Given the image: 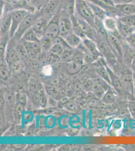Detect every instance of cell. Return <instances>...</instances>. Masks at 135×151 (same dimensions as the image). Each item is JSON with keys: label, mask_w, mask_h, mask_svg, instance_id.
I'll return each instance as SVG.
<instances>
[{"label": "cell", "mask_w": 135, "mask_h": 151, "mask_svg": "<svg viewBox=\"0 0 135 151\" xmlns=\"http://www.w3.org/2000/svg\"><path fill=\"white\" fill-rule=\"evenodd\" d=\"M75 15L87 21L94 27L95 16L87 0H75Z\"/></svg>", "instance_id": "obj_1"}, {"label": "cell", "mask_w": 135, "mask_h": 151, "mask_svg": "<svg viewBox=\"0 0 135 151\" xmlns=\"http://www.w3.org/2000/svg\"><path fill=\"white\" fill-rule=\"evenodd\" d=\"M40 16V11H37L33 13H30L19 25L13 37L16 38H21L28 30L32 27L35 22Z\"/></svg>", "instance_id": "obj_2"}, {"label": "cell", "mask_w": 135, "mask_h": 151, "mask_svg": "<svg viewBox=\"0 0 135 151\" xmlns=\"http://www.w3.org/2000/svg\"><path fill=\"white\" fill-rule=\"evenodd\" d=\"M30 13H31V12L24 9H15L11 11L12 23L10 31V37H13L19 25Z\"/></svg>", "instance_id": "obj_3"}, {"label": "cell", "mask_w": 135, "mask_h": 151, "mask_svg": "<svg viewBox=\"0 0 135 151\" xmlns=\"http://www.w3.org/2000/svg\"><path fill=\"white\" fill-rule=\"evenodd\" d=\"M59 9V8H58ZM60 10V9H59ZM60 18L59 21L60 35L62 37L65 38L70 33L73 32L72 21L70 16L60 10Z\"/></svg>", "instance_id": "obj_4"}, {"label": "cell", "mask_w": 135, "mask_h": 151, "mask_svg": "<svg viewBox=\"0 0 135 151\" xmlns=\"http://www.w3.org/2000/svg\"><path fill=\"white\" fill-rule=\"evenodd\" d=\"M60 18V12L59 9L56 13L50 19L46 28L45 35L50 37H55L60 35L59 21Z\"/></svg>", "instance_id": "obj_5"}, {"label": "cell", "mask_w": 135, "mask_h": 151, "mask_svg": "<svg viewBox=\"0 0 135 151\" xmlns=\"http://www.w3.org/2000/svg\"><path fill=\"white\" fill-rule=\"evenodd\" d=\"M11 23H12L11 11H1V35H10Z\"/></svg>", "instance_id": "obj_6"}, {"label": "cell", "mask_w": 135, "mask_h": 151, "mask_svg": "<svg viewBox=\"0 0 135 151\" xmlns=\"http://www.w3.org/2000/svg\"><path fill=\"white\" fill-rule=\"evenodd\" d=\"M50 20L49 18L41 15L38 18L33 25L32 28L40 38V40L45 35L46 28Z\"/></svg>", "instance_id": "obj_7"}, {"label": "cell", "mask_w": 135, "mask_h": 151, "mask_svg": "<svg viewBox=\"0 0 135 151\" xmlns=\"http://www.w3.org/2000/svg\"><path fill=\"white\" fill-rule=\"evenodd\" d=\"M82 43L89 52L97 56L101 55V53L98 49L97 43L95 41L85 37L82 39Z\"/></svg>", "instance_id": "obj_8"}, {"label": "cell", "mask_w": 135, "mask_h": 151, "mask_svg": "<svg viewBox=\"0 0 135 151\" xmlns=\"http://www.w3.org/2000/svg\"><path fill=\"white\" fill-rule=\"evenodd\" d=\"M121 79L125 90L128 92L129 93L132 94L133 93L134 90V81L132 74L125 73L122 75Z\"/></svg>", "instance_id": "obj_9"}, {"label": "cell", "mask_w": 135, "mask_h": 151, "mask_svg": "<svg viewBox=\"0 0 135 151\" xmlns=\"http://www.w3.org/2000/svg\"><path fill=\"white\" fill-rule=\"evenodd\" d=\"M26 42V49L31 57L38 56L41 52V45L40 41L38 42Z\"/></svg>", "instance_id": "obj_10"}, {"label": "cell", "mask_w": 135, "mask_h": 151, "mask_svg": "<svg viewBox=\"0 0 135 151\" xmlns=\"http://www.w3.org/2000/svg\"><path fill=\"white\" fill-rule=\"evenodd\" d=\"M67 43L71 48L78 47L82 43V39L74 32L70 33L65 38Z\"/></svg>", "instance_id": "obj_11"}, {"label": "cell", "mask_w": 135, "mask_h": 151, "mask_svg": "<svg viewBox=\"0 0 135 151\" xmlns=\"http://www.w3.org/2000/svg\"><path fill=\"white\" fill-rule=\"evenodd\" d=\"M103 25L108 32H112L118 30L117 19L108 16L103 21Z\"/></svg>", "instance_id": "obj_12"}, {"label": "cell", "mask_w": 135, "mask_h": 151, "mask_svg": "<svg viewBox=\"0 0 135 151\" xmlns=\"http://www.w3.org/2000/svg\"><path fill=\"white\" fill-rule=\"evenodd\" d=\"M117 27L118 30L124 38L128 37L134 31V28L123 23L121 21L117 19Z\"/></svg>", "instance_id": "obj_13"}, {"label": "cell", "mask_w": 135, "mask_h": 151, "mask_svg": "<svg viewBox=\"0 0 135 151\" xmlns=\"http://www.w3.org/2000/svg\"><path fill=\"white\" fill-rule=\"evenodd\" d=\"M87 1L95 17L98 18L99 19H101L103 21L107 16H108L107 12L104 10V9L99 7V6L93 3L92 2H89L88 1Z\"/></svg>", "instance_id": "obj_14"}, {"label": "cell", "mask_w": 135, "mask_h": 151, "mask_svg": "<svg viewBox=\"0 0 135 151\" xmlns=\"http://www.w3.org/2000/svg\"><path fill=\"white\" fill-rule=\"evenodd\" d=\"M116 7L121 12L123 15L135 14V3L116 5Z\"/></svg>", "instance_id": "obj_15"}, {"label": "cell", "mask_w": 135, "mask_h": 151, "mask_svg": "<svg viewBox=\"0 0 135 151\" xmlns=\"http://www.w3.org/2000/svg\"><path fill=\"white\" fill-rule=\"evenodd\" d=\"M70 17L72 21L73 30L74 32L80 36L82 39L86 37L85 35L84 34V32L82 30V28L81 27L78 21L76 16L74 14L73 15L71 16Z\"/></svg>", "instance_id": "obj_16"}, {"label": "cell", "mask_w": 135, "mask_h": 151, "mask_svg": "<svg viewBox=\"0 0 135 151\" xmlns=\"http://www.w3.org/2000/svg\"><path fill=\"white\" fill-rule=\"evenodd\" d=\"M24 41L27 42H38L40 41V38L35 32L32 28H30L24 33L21 38Z\"/></svg>", "instance_id": "obj_17"}, {"label": "cell", "mask_w": 135, "mask_h": 151, "mask_svg": "<svg viewBox=\"0 0 135 151\" xmlns=\"http://www.w3.org/2000/svg\"><path fill=\"white\" fill-rule=\"evenodd\" d=\"M116 96L115 95V93L113 90L110 88L107 91L105 92L104 95L103 96V101L104 103L106 104H111L114 102L116 100Z\"/></svg>", "instance_id": "obj_18"}, {"label": "cell", "mask_w": 135, "mask_h": 151, "mask_svg": "<svg viewBox=\"0 0 135 151\" xmlns=\"http://www.w3.org/2000/svg\"><path fill=\"white\" fill-rule=\"evenodd\" d=\"M117 19L132 27H135V14L122 16Z\"/></svg>", "instance_id": "obj_19"}, {"label": "cell", "mask_w": 135, "mask_h": 151, "mask_svg": "<svg viewBox=\"0 0 135 151\" xmlns=\"http://www.w3.org/2000/svg\"><path fill=\"white\" fill-rule=\"evenodd\" d=\"M110 76L111 78V84L115 89L118 90V91H123L125 90L121 79L118 78L116 76L113 75V74H112V75H110Z\"/></svg>", "instance_id": "obj_20"}, {"label": "cell", "mask_w": 135, "mask_h": 151, "mask_svg": "<svg viewBox=\"0 0 135 151\" xmlns=\"http://www.w3.org/2000/svg\"><path fill=\"white\" fill-rule=\"evenodd\" d=\"M33 101L36 104L43 106L46 103V99L43 94L40 93L39 92H36L33 97Z\"/></svg>", "instance_id": "obj_21"}, {"label": "cell", "mask_w": 135, "mask_h": 151, "mask_svg": "<svg viewBox=\"0 0 135 151\" xmlns=\"http://www.w3.org/2000/svg\"><path fill=\"white\" fill-rule=\"evenodd\" d=\"M92 90L94 93V94L98 98H103V96L106 92L105 90L97 82L93 83Z\"/></svg>", "instance_id": "obj_22"}, {"label": "cell", "mask_w": 135, "mask_h": 151, "mask_svg": "<svg viewBox=\"0 0 135 151\" xmlns=\"http://www.w3.org/2000/svg\"><path fill=\"white\" fill-rule=\"evenodd\" d=\"M97 74L99 77L103 80L106 81L109 84H111V78L110 73H108L106 69L104 67H101L97 70Z\"/></svg>", "instance_id": "obj_23"}, {"label": "cell", "mask_w": 135, "mask_h": 151, "mask_svg": "<svg viewBox=\"0 0 135 151\" xmlns=\"http://www.w3.org/2000/svg\"><path fill=\"white\" fill-rule=\"evenodd\" d=\"M64 48V47L59 44L53 43V46L51 47L50 51L51 54H53L57 57H60L63 52Z\"/></svg>", "instance_id": "obj_24"}, {"label": "cell", "mask_w": 135, "mask_h": 151, "mask_svg": "<svg viewBox=\"0 0 135 151\" xmlns=\"http://www.w3.org/2000/svg\"><path fill=\"white\" fill-rule=\"evenodd\" d=\"M126 41L130 47L135 50V31L126 38Z\"/></svg>", "instance_id": "obj_25"}, {"label": "cell", "mask_w": 135, "mask_h": 151, "mask_svg": "<svg viewBox=\"0 0 135 151\" xmlns=\"http://www.w3.org/2000/svg\"><path fill=\"white\" fill-rule=\"evenodd\" d=\"M97 55H94L92 53L90 52H85L83 55V58L84 60H85V62H88V63H91V62H93L94 60H95L97 58Z\"/></svg>", "instance_id": "obj_26"}, {"label": "cell", "mask_w": 135, "mask_h": 151, "mask_svg": "<svg viewBox=\"0 0 135 151\" xmlns=\"http://www.w3.org/2000/svg\"><path fill=\"white\" fill-rule=\"evenodd\" d=\"M17 100L18 104L24 105L26 104L27 102V97L25 94H19L17 95Z\"/></svg>", "instance_id": "obj_27"}, {"label": "cell", "mask_w": 135, "mask_h": 151, "mask_svg": "<svg viewBox=\"0 0 135 151\" xmlns=\"http://www.w3.org/2000/svg\"><path fill=\"white\" fill-rule=\"evenodd\" d=\"M129 109L132 117L135 119V101L130 102L128 104Z\"/></svg>", "instance_id": "obj_28"}, {"label": "cell", "mask_w": 135, "mask_h": 151, "mask_svg": "<svg viewBox=\"0 0 135 151\" xmlns=\"http://www.w3.org/2000/svg\"><path fill=\"white\" fill-rule=\"evenodd\" d=\"M65 107L67 108V109L70 111H75L77 110V106L75 103L73 102H68L65 104Z\"/></svg>", "instance_id": "obj_29"}, {"label": "cell", "mask_w": 135, "mask_h": 151, "mask_svg": "<svg viewBox=\"0 0 135 151\" xmlns=\"http://www.w3.org/2000/svg\"><path fill=\"white\" fill-rule=\"evenodd\" d=\"M1 76L3 79H7L8 77V70L5 66L1 67Z\"/></svg>", "instance_id": "obj_30"}, {"label": "cell", "mask_w": 135, "mask_h": 151, "mask_svg": "<svg viewBox=\"0 0 135 151\" xmlns=\"http://www.w3.org/2000/svg\"><path fill=\"white\" fill-rule=\"evenodd\" d=\"M93 83L90 81H86L83 83V88L86 91H90L92 88Z\"/></svg>", "instance_id": "obj_31"}, {"label": "cell", "mask_w": 135, "mask_h": 151, "mask_svg": "<svg viewBox=\"0 0 135 151\" xmlns=\"http://www.w3.org/2000/svg\"><path fill=\"white\" fill-rule=\"evenodd\" d=\"M113 1L116 5L120 4L133 3L135 2V0H113Z\"/></svg>", "instance_id": "obj_32"}, {"label": "cell", "mask_w": 135, "mask_h": 151, "mask_svg": "<svg viewBox=\"0 0 135 151\" xmlns=\"http://www.w3.org/2000/svg\"><path fill=\"white\" fill-rule=\"evenodd\" d=\"M39 87L40 85L38 84L37 83L31 82L29 84V89L33 92H38V90L39 89Z\"/></svg>", "instance_id": "obj_33"}, {"label": "cell", "mask_w": 135, "mask_h": 151, "mask_svg": "<svg viewBox=\"0 0 135 151\" xmlns=\"http://www.w3.org/2000/svg\"><path fill=\"white\" fill-rule=\"evenodd\" d=\"M101 1L106 5L113 6V7L116 6V4L113 0H101Z\"/></svg>", "instance_id": "obj_34"}, {"label": "cell", "mask_w": 135, "mask_h": 151, "mask_svg": "<svg viewBox=\"0 0 135 151\" xmlns=\"http://www.w3.org/2000/svg\"><path fill=\"white\" fill-rule=\"evenodd\" d=\"M24 106L23 105L20 104H18L16 107V110L17 112L18 113H22L23 110L24 109Z\"/></svg>", "instance_id": "obj_35"}, {"label": "cell", "mask_w": 135, "mask_h": 151, "mask_svg": "<svg viewBox=\"0 0 135 151\" xmlns=\"http://www.w3.org/2000/svg\"><path fill=\"white\" fill-rule=\"evenodd\" d=\"M131 69H132V70H133V72L135 73V56L134 57V58H133L132 61L131 62Z\"/></svg>", "instance_id": "obj_36"}, {"label": "cell", "mask_w": 135, "mask_h": 151, "mask_svg": "<svg viewBox=\"0 0 135 151\" xmlns=\"http://www.w3.org/2000/svg\"><path fill=\"white\" fill-rule=\"evenodd\" d=\"M7 101L9 102H12L14 100V96H13L12 95L9 94L8 95H7Z\"/></svg>", "instance_id": "obj_37"}, {"label": "cell", "mask_w": 135, "mask_h": 151, "mask_svg": "<svg viewBox=\"0 0 135 151\" xmlns=\"http://www.w3.org/2000/svg\"><path fill=\"white\" fill-rule=\"evenodd\" d=\"M134 89H135V81H134Z\"/></svg>", "instance_id": "obj_38"}, {"label": "cell", "mask_w": 135, "mask_h": 151, "mask_svg": "<svg viewBox=\"0 0 135 151\" xmlns=\"http://www.w3.org/2000/svg\"><path fill=\"white\" fill-rule=\"evenodd\" d=\"M134 3H135V2H134Z\"/></svg>", "instance_id": "obj_39"}]
</instances>
